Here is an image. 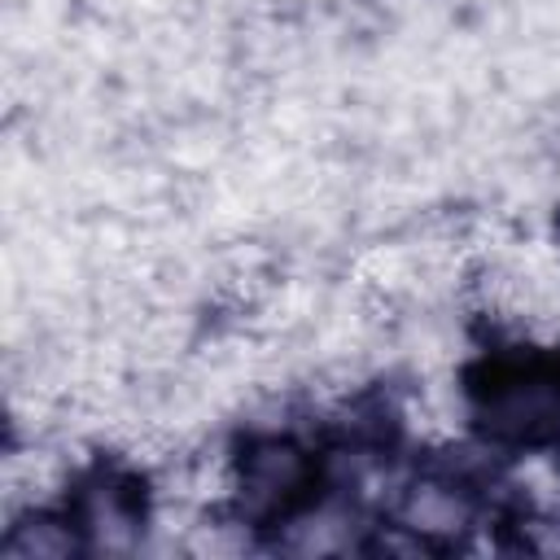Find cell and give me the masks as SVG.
I'll return each instance as SVG.
<instances>
[{
	"instance_id": "obj_1",
	"label": "cell",
	"mask_w": 560,
	"mask_h": 560,
	"mask_svg": "<svg viewBox=\"0 0 560 560\" xmlns=\"http://www.w3.org/2000/svg\"><path fill=\"white\" fill-rule=\"evenodd\" d=\"M315 481H319V464L306 446L280 433L254 438L232 468L236 512L258 525H280L289 512H298L315 494Z\"/></svg>"
},
{
	"instance_id": "obj_2",
	"label": "cell",
	"mask_w": 560,
	"mask_h": 560,
	"mask_svg": "<svg viewBox=\"0 0 560 560\" xmlns=\"http://www.w3.org/2000/svg\"><path fill=\"white\" fill-rule=\"evenodd\" d=\"M477 525V494L468 477L433 472L402 490L398 499V529L416 534L420 542H446Z\"/></svg>"
},
{
	"instance_id": "obj_3",
	"label": "cell",
	"mask_w": 560,
	"mask_h": 560,
	"mask_svg": "<svg viewBox=\"0 0 560 560\" xmlns=\"http://www.w3.org/2000/svg\"><path fill=\"white\" fill-rule=\"evenodd\" d=\"M79 542H83V534H79L74 516H66V521H57V516H26L22 525L9 529L4 551L9 556H39L44 560V556H70Z\"/></svg>"
}]
</instances>
